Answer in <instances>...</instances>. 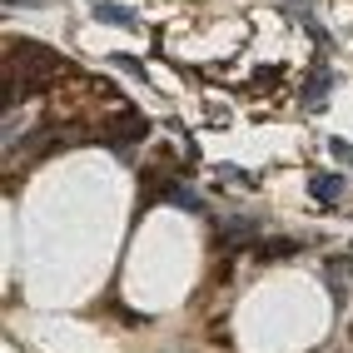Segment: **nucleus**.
<instances>
[{
  "instance_id": "nucleus-11",
  "label": "nucleus",
  "mask_w": 353,
  "mask_h": 353,
  "mask_svg": "<svg viewBox=\"0 0 353 353\" xmlns=\"http://www.w3.org/2000/svg\"><path fill=\"white\" fill-rule=\"evenodd\" d=\"M110 65H120V70H130V75H145V70H139V60H134V55H114Z\"/></svg>"
},
{
  "instance_id": "nucleus-1",
  "label": "nucleus",
  "mask_w": 353,
  "mask_h": 353,
  "mask_svg": "<svg viewBox=\"0 0 353 353\" xmlns=\"http://www.w3.org/2000/svg\"><path fill=\"white\" fill-rule=\"evenodd\" d=\"M10 75L26 90H45V85H55V80L70 75V60L55 55V50H45V45L20 40V45H10Z\"/></svg>"
},
{
  "instance_id": "nucleus-2",
  "label": "nucleus",
  "mask_w": 353,
  "mask_h": 353,
  "mask_svg": "<svg viewBox=\"0 0 353 353\" xmlns=\"http://www.w3.org/2000/svg\"><path fill=\"white\" fill-rule=\"evenodd\" d=\"M105 145H114V150H125V145H134V139H145L150 134V120L139 110H130V105H114V114L95 130Z\"/></svg>"
},
{
  "instance_id": "nucleus-3",
  "label": "nucleus",
  "mask_w": 353,
  "mask_h": 353,
  "mask_svg": "<svg viewBox=\"0 0 353 353\" xmlns=\"http://www.w3.org/2000/svg\"><path fill=\"white\" fill-rule=\"evenodd\" d=\"M219 249H254L259 244V229L249 224V219H229V224H219Z\"/></svg>"
},
{
  "instance_id": "nucleus-10",
  "label": "nucleus",
  "mask_w": 353,
  "mask_h": 353,
  "mask_svg": "<svg viewBox=\"0 0 353 353\" xmlns=\"http://www.w3.org/2000/svg\"><path fill=\"white\" fill-rule=\"evenodd\" d=\"M328 154H334V159H353V145H348V139H328Z\"/></svg>"
},
{
  "instance_id": "nucleus-5",
  "label": "nucleus",
  "mask_w": 353,
  "mask_h": 353,
  "mask_svg": "<svg viewBox=\"0 0 353 353\" xmlns=\"http://www.w3.org/2000/svg\"><path fill=\"white\" fill-rule=\"evenodd\" d=\"M328 90H334V75H328V70H319V75H314L309 85H303V105H309V110H323Z\"/></svg>"
},
{
  "instance_id": "nucleus-8",
  "label": "nucleus",
  "mask_w": 353,
  "mask_h": 353,
  "mask_svg": "<svg viewBox=\"0 0 353 353\" xmlns=\"http://www.w3.org/2000/svg\"><path fill=\"white\" fill-rule=\"evenodd\" d=\"M279 80H284V70H279V65H259L254 70V90H274Z\"/></svg>"
},
{
  "instance_id": "nucleus-4",
  "label": "nucleus",
  "mask_w": 353,
  "mask_h": 353,
  "mask_svg": "<svg viewBox=\"0 0 353 353\" xmlns=\"http://www.w3.org/2000/svg\"><path fill=\"white\" fill-rule=\"evenodd\" d=\"M299 254V239H259L254 244V259H264V264H274V259H294Z\"/></svg>"
},
{
  "instance_id": "nucleus-7",
  "label": "nucleus",
  "mask_w": 353,
  "mask_h": 353,
  "mask_svg": "<svg viewBox=\"0 0 353 353\" xmlns=\"http://www.w3.org/2000/svg\"><path fill=\"white\" fill-rule=\"evenodd\" d=\"M95 20H105V26H120V30H134L139 15L130 6H95Z\"/></svg>"
},
{
  "instance_id": "nucleus-6",
  "label": "nucleus",
  "mask_w": 353,
  "mask_h": 353,
  "mask_svg": "<svg viewBox=\"0 0 353 353\" xmlns=\"http://www.w3.org/2000/svg\"><path fill=\"white\" fill-rule=\"evenodd\" d=\"M314 199L319 204H339L343 199V174H314Z\"/></svg>"
},
{
  "instance_id": "nucleus-9",
  "label": "nucleus",
  "mask_w": 353,
  "mask_h": 353,
  "mask_svg": "<svg viewBox=\"0 0 353 353\" xmlns=\"http://www.w3.org/2000/svg\"><path fill=\"white\" fill-rule=\"evenodd\" d=\"M170 199H174L179 209H190V214H199V194H194V190H179V184H174V190H170Z\"/></svg>"
}]
</instances>
